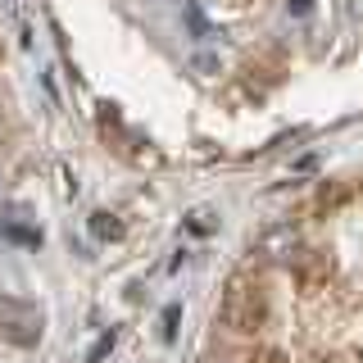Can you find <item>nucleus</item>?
Masks as SVG:
<instances>
[{"label":"nucleus","instance_id":"nucleus-1","mask_svg":"<svg viewBox=\"0 0 363 363\" xmlns=\"http://www.w3.org/2000/svg\"><path fill=\"white\" fill-rule=\"evenodd\" d=\"M218 318H223V327H232V332H245V336H250V332H259V327L268 323V300H264V286L236 272V277L223 286Z\"/></svg>","mask_w":363,"mask_h":363},{"label":"nucleus","instance_id":"nucleus-2","mask_svg":"<svg viewBox=\"0 0 363 363\" xmlns=\"http://www.w3.org/2000/svg\"><path fill=\"white\" fill-rule=\"evenodd\" d=\"M45 332V318L37 304L28 300H0V340H9V345L18 350H32Z\"/></svg>","mask_w":363,"mask_h":363},{"label":"nucleus","instance_id":"nucleus-3","mask_svg":"<svg viewBox=\"0 0 363 363\" xmlns=\"http://www.w3.org/2000/svg\"><path fill=\"white\" fill-rule=\"evenodd\" d=\"M113 345H118V332L109 327V332H100V340H96V345L86 350V363H105V359L113 354Z\"/></svg>","mask_w":363,"mask_h":363},{"label":"nucleus","instance_id":"nucleus-4","mask_svg":"<svg viewBox=\"0 0 363 363\" xmlns=\"http://www.w3.org/2000/svg\"><path fill=\"white\" fill-rule=\"evenodd\" d=\"M182 9H186V23H191V32H196L200 41H209V37H213V28H209V18L200 14V5H196V0H186Z\"/></svg>","mask_w":363,"mask_h":363},{"label":"nucleus","instance_id":"nucleus-5","mask_svg":"<svg viewBox=\"0 0 363 363\" xmlns=\"http://www.w3.org/2000/svg\"><path fill=\"white\" fill-rule=\"evenodd\" d=\"M91 232L96 236H123V223L113 213H91Z\"/></svg>","mask_w":363,"mask_h":363},{"label":"nucleus","instance_id":"nucleus-6","mask_svg":"<svg viewBox=\"0 0 363 363\" xmlns=\"http://www.w3.org/2000/svg\"><path fill=\"white\" fill-rule=\"evenodd\" d=\"M177 318H182V309H177V304H168V309H164V340H173V332H177Z\"/></svg>","mask_w":363,"mask_h":363},{"label":"nucleus","instance_id":"nucleus-7","mask_svg":"<svg viewBox=\"0 0 363 363\" xmlns=\"http://www.w3.org/2000/svg\"><path fill=\"white\" fill-rule=\"evenodd\" d=\"M5 236H14V241H23V245H37V241H41V236L28 232V227H5Z\"/></svg>","mask_w":363,"mask_h":363},{"label":"nucleus","instance_id":"nucleus-8","mask_svg":"<svg viewBox=\"0 0 363 363\" xmlns=\"http://www.w3.org/2000/svg\"><path fill=\"white\" fill-rule=\"evenodd\" d=\"M286 9H291V14H309L313 0H286Z\"/></svg>","mask_w":363,"mask_h":363},{"label":"nucleus","instance_id":"nucleus-9","mask_svg":"<svg viewBox=\"0 0 363 363\" xmlns=\"http://www.w3.org/2000/svg\"><path fill=\"white\" fill-rule=\"evenodd\" d=\"M250 363H281V354H277V350H264V354H259V359H250Z\"/></svg>","mask_w":363,"mask_h":363}]
</instances>
